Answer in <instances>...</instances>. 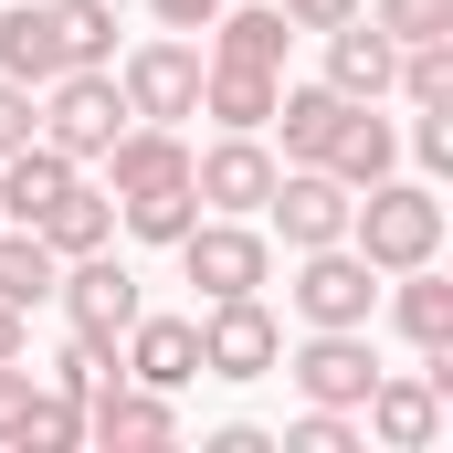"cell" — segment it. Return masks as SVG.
Instances as JSON below:
<instances>
[{"mask_svg": "<svg viewBox=\"0 0 453 453\" xmlns=\"http://www.w3.org/2000/svg\"><path fill=\"white\" fill-rule=\"evenodd\" d=\"M348 242L369 253V274H411V264H433L443 253V190L433 180H369L358 201H348Z\"/></svg>", "mask_w": 453, "mask_h": 453, "instance_id": "cell-1", "label": "cell"}, {"mask_svg": "<svg viewBox=\"0 0 453 453\" xmlns=\"http://www.w3.org/2000/svg\"><path fill=\"white\" fill-rule=\"evenodd\" d=\"M201 42L190 32H148V42H127L106 74H116V96H127V116H148V127H190L201 116Z\"/></svg>", "mask_w": 453, "mask_h": 453, "instance_id": "cell-2", "label": "cell"}, {"mask_svg": "<svg viewBox=\"0 0 453 453\" xmlns=\"http://www.w3.org/2000/svg\"><path fill=\"white\" fill-rule=\"evenodd\" d=\"M169 253H180V274L201 285V306H222V296H264V285H274V232H264V222H232V211H201Z\"/></svg>", "mask_w": 453, "mask_h": 453, "instance_id": "cell-3", "label": "cell"}, {"mask_svg": "<svg viewBox=\"0 0 453 453\" xmlns=\"http://www.w3.org/2000/svg\"><path fill=\"white\" fill-rule=\"evenodd\" d=\"M32 127H42V148H64L74 169H96L116 148V127H127V96H116L106 64H74V74H53V85L32 96Z\"/></svg>", "mask_w": 453, "mask_h": 453, "instance_id": "cell-4", "label": "cell"}, {"mask_svg": "<svg viewBox=\"0 0 453 453\" xmlns=\"http://www.w3.org/2000/svg\"><path fill=\"white\" fill-rule=\"evenodd\" d=\"M285 306H296L306 327H369V317H380V274H369L358 242H317V253H296Z\"/></svg>", "mask_w": 453, "mask_h": 453, "instance_id": "cell-5", "label": "cell"}, {"mask_svg": "<svg viewBox=\"0 0 453 453\" xmlns=\"http://www.w3.org/2000/svg\"><path fill=\"white\" fill-rule=\"evenodd\" d=\"M285 380H296V401H327V411H358L369 401V380H380V348L369 327H306V338L274 358Z\"/></svg>", "mask_w": 453, "mask_h": 453, "instance_id": "cell-6", "label": "cell"}, {"mask_svg": "<svg viewBox=\"0 0 453 453\" xmlns=\"http://www.w3.org/2000/svg\"><path fill=\"white\" fill-rule=\"evenodd\" d=\"M348 201L358 190H348L338 169H274V190H264L253 222L274 232L285 253H317V242H348Z\"/></svg>", "mask_w": 453, "mask_h": 453, "instance_id": "cell-7", "label": "cell"}, {"mask_svg": "<svg viewBox=\"0 0 453 453\" xmlns=\"http://www.w3.org/2000/svg\"><path fill=\"white\" fill-rule=\"evenodd\" d=\"M274 358H285V327H274V306L264 296H222V306H201V380H274Z\"/></svg>", "mask_w": 453, "mask_h": 453, "instance_id": "cell-8", "label": "cell"}, {"mask_svg": "<svg viewBox=\"0 0 453 453\" xmlns=\"http://www.w3.org/2000/svg\"><path fill=\"white\" fill-rule=\"evenodd\" d=\"M53 306H64V327H85V338H127V317H137L148 296H137V264H116V242H96V253H64Z\"/></svg>", "mask_w": 453, "mask_h": 453, "instance_id": "cell-9", "label": "cell"}, {"mask_svg": "<svg viewBox=\"0 0 453 453\" xmlns=\"http://www.w3.org/2000/svg\"><path fill=\"white\" fill-rule=\"evenodd\" d=\"M274 148L264 137H242V127H222L211 148H190V190H201V211H232V222H253L264 211V190H274Z\"/></svg>", "mask_w": 453, "mask_h": 453, "instance_id": "cell-10", "label": "cell"}, {"mask_svg": "<svg viewBox=\"0 0 453 453\" xmlns=\"http://www.w3.org/2000/svg\"><path fill=\"white\" fill-rule=\"evenodd\" d=\"M358 433L380 453H433L443 443V390H433L422 369H380L369 401H358Z\"/></svg>", "mask_w": 453, "mask_h": 453, "instance_id": "cell-11", "label": "cell"}, {"mask_svg": "<svg viewBox=\"0 0 453 453\" xmlns=\"http://www.w3.org/2000/svg\"><path fill=\"white\" fill-rule=\"evenodd\" d=\"M116 380H137V390H190L201 380V317H127V338H116Z\"/></svg>", "mask_w": 453, "mask_h": 453, "instance_id": "cell-12", "label": "cell"}, {"mask_svg": "<svg viewBox=\"0 0 453 453\" xmlns=\"http://www.w3.org/2000/svg\"><path fill=\"white\" fill-rule=\"evenodd\" d=\"M85 443H106V453H158V443H180V411H169V390L106 380V390H85Z\"/></svg>", "mask_w": 453, "mask_h": 453, "instance_id": "cell-13", "label": "cell"}, {"mask_svg": "<svg viewBox=\"0 0 453 453\" xmlns=\"http://www.w3.org/2000/svg\"><path fill=\"white\" fill-rule=\"evenodd\" d=\"M106 169V190L116 201H137V190H169V180H190V137L180 127H148V116H127L116 127V148L96 158Z\"/></svg>", "mask_w": 453, "mask_h": 453, "instance_id": "cell-14", "label": "cell"}, {"mask_svg": "<svg viewBox=\"0 0 453 453\" xmlns=\"http://www.w3.org/2000/svg\"><path fill=\"white\" fill-rule=\"evenodd\" d=\"M327 42V85H338L348 106H390V64H401V42L369 21V11H348L338 32H317Z\"/></svg>", "mask_w": 453, "mask_h": 453, "instance_id": "cell-15", "label": "cell"}, {"mask_svg": "<svg viewBox=\"0 0 453 453\" xmlns=\"http://www.w3.org/2000/svg\"><path fill=\"white\" fill-rule=\"evenodd\" d=\"M338 116H348V96L317 74V85H285V96H274L264 137L285 148V169H317V158H327V137H338Z\"/></svg>", "mask_w": 453, "mask_h": 453, "instance_id": "cell-16", "label": "cell"}, {"mask_svg": "<svg viewBox=\"0 0 453 453\" xmlns=\"http://www.w3.org/2000/svg\"><path fill=\"white\" fill-rule=\"evenodd\" d=\"M317 169H338L348 190H369V180H390V169H401V116H380V106H348Z\"/></svg>", "mask_w": 453, "mask_h": 453, "instance_id": "cell-17", "label": "cell"}, {"mask_svg": "<svg viewBox=\"0 0 453 453\" xmlns=\"http://www.w3.org/2000/svg\"><path fill=\"white\" fill-rule=\"evenodd\" d=\"M74 180H85V169H74L64 148H42V137H32V148H11V158H0V222H42Z\"/></svg>", "mask_w": 453, "mask_h": 453, "instance_id": "cell-18", "label": "cell"}, {"mask_svg": "<svg viewBox=\"0 0 453 453\" xmlns=\"http://www.w3.org/2000/svg\"><path fill=\"white\" fill-rule=\"evenodd\" d=\"M0 74H11V85H32V96L64 74V32H53V0H11V11H0Z\"/></svg>", "mask_w": 453, "mask_h": 453, "instance_id": "cell-19", "label": "cell"}, {"mask_svg": "<svg viewBox=\"0 0 453 453\" xmlns=\"http://www.w3.org/2000/svg\"><path fill=\"white\" fill-rule=\"evenodd\" d=\"M274 96H285V74H274V64H201V116H211V127H242V137H264Z\"/></svg>", "mask_w": 453, "mask_h": 453, "instance_id": "cell-20", "label": "cell"}, {"mask_svg": "<svg viewBox=\"0 0 453 453\" xmlns=\"http://www.w3.org/2000/svg\"><path fill=\"white\" fill-rule=\"evenodd\" d=\"M285 42H296V21L274 0H222L211 11V64H274L285 74Z\"/></svg>", "mask_w": 453, "mask_h": 453, "instance_id": "cell-21", "label": "cell"}, {"mask_svg": "<svg viewBox=\"0 0 453 453\" xmlns=\"http://www.w3.org/2000/svg\"><path fill=\"white\" fill-rule=\"evenodd\" d=\"M53 274H64V253L42 242L32 222H0V306H53Z\"/></svg>", "mask_w": 453, "mask_h": 453, "instance_id": "cell-22", "label": "cell"}, {"mask_svg": "<svg viewBox=\"0 0 453 453\" xmlns=\"http://www.w3.org/2000/svg\"><path fill=\"white\" fill-rule=\"evenodd\" d=\"M32 232H42L53 253H96V242H116V190L74 180V190H64V201H53V211H42Z\"/></svg>", "mask_w": 453, "mask_h": 453, "instance_id": "cell-23", "label": "cell"}, {"mask_svg": "<svg viewBox=\"0 0 453 453\" xmlns=\"http://www.w3.org/2000/svg\"><path fill=\"white\" fill-rule=\"evenodd\" d=\"M74 443H85V401L42 380V390L21 401V422H11V453H74Z\"/></svg>", "mask_w": 453, "mask_h": 453, "instance_id": "cell-24", "label": "cell"}, {"mask_svg": "<svg viewBox=\"0 0 453 453\" xmlns=\"http://www.w3.org/2000/svg\"><path fill=\"white\" fill-rule=\"evenodd\" d=\"M116 222L137 232V242H158V253H169L180 232L201 222V190H190V180H169V190H137V201H116Z\"/></svg>", "mask_w": 453, "mask_h": 453, "instance_id": "cell-25", "label": "cell"}, {"mask_svg": "<svg viewBox=\"0 0 453 453\" xmlns=\"http://www.w3.org/2000/svg\"><path fill=\"white\" fill-rule=\"evenodd\" d=\"M390 96H401V106H453V32H443V42H401Z\"/></svg>", "mask_w": 453, "mask_h": 453, "instance_id": "cell-26", "label": "cell"}, {"mask_svg": "<svg viewBox=\"0 0 453 453\" xmlns=\"http://www.w3.org/2000/svg\"><path fill=\"white\" fill-rule=\"evenodd\" d=\"M369 433H358V411H327V401H306L285 433H274V453H358Z\"/></svg>", "mask_w": 453, "mask_h": 453, "instance_id": "cell-27", "label": "cell"}, {"mask_svg": "<svg viewBox=\"0 0 453 453\" xmlns=\"http://www.w3.org/2000/svg\"><path fill=\"white\" fill-rule=\"evenodd\" d=\"M116 380V338H85V327H64V348H53V390H106Z\"/></svg>", "mask_w": 453, "mask_h": 453, "instance_id": "cell-28", "label": "cell"}, {"mask_svg": "<svg viewBox=\"0 0 453 453\" xmlns=\"http://www.w3.org/2000/svg\"><path fill=\"white\" fill-rule=\"evenodd\" d=\"M358 11H369L390 42H443L453 32V0H358Z\"/></svg>", "mask_w": 453, "mask_h": 453, "instance_id": "cell-29", "label": "cell"}, {"mask_svg": "<svg viewBox=\"0 0 453 453\" xmlns=\"http://www.w3.org/2000/svg\"><path fill=\"white\" fill-rule=\"evenodd\" d=\"M401 148H411V169H422V180H443V169H453V106H411Z\"/></svg>", "mask_w": 453, "mask_h": 453, "instance_id": "cell-30", "label": "cell"}, {"mask_svg": "<svg viewBox=\"0 0 453 453\" xmlns=\"http://www.w3.org/2000/svg\"><path fill=\"white\" fill-rule=\"evenodd\" d=\"M32 137H42V127H32V85H11V74H0V158H11V148H32Z\"/></svg>", "mask_w": 453, "mask_h": 453, "instance_id": "cell-31", "label": "cell"}, {"mask_svg": "<svg viewBox=\"0 0 453 453\" xmlns=\"http://www.w3.org/2000/svg\"><path fill=\"white\" fill-rule=\"evenodd\" d=\"M42 380H32V358H0V443H11V422H21V401H32Z\"/></svg>", "mask_w": 453, "mask_h": 453, "instance_id": "cell-32", "label": "cell"}, {"mask_svg": "<svg viewBox=\"0 0 453 453\" xmlns=\"http://www.w3.org/2000/svg\"><path fill=\"white\" fill-rule=\"evenodd\" d=\"M211 11H222V0H148L158 32H211Z\"/></svg>", "mask_w": 453, "mask_h": 453, "instance_id": "cell-33", "label": "cell"}, {"mask_svg": "<svg viewBox=\"0 0 453 453\" xmlns=\"http://www.w3.org/2000/svg\"><path fill=\"white\" fill-rule=\"evenodd\" d=\"M274 11H285L296 32H338V21H348V11H358V0H274Z\"/></svg>", "mask_w": 453, "mask_h": 453, "instance_id": "cell-34", "label": "cell"}, {"mask_svg": "<svg viewBox=\"0 0 453 453\" xmlns=\"http://www.w3.org/2000/svg\"><path fill=\"white\" fill-rule=\"evenodd\" d=\"M211 453H274V433H253V422H222V433H211Z\"/></svg>", "mask_w": 453, "mask_h": 453, "instance_id": "cell-35", "label": "cell"}, {"mask_svg": "<svg viewBox=\"0 0 453 453\" xmlns=\"http://www.w3.org/2000/svg\"><path fill=\"white\" fill-rule=\"evenodd\" d=\"M21 348H32L21 338V306H0V358H21Z\"/></svg>", "mask_w": 453, "mask_h": 453, "instance_id": "cell-36", "label": "cell"}]
</instances>
